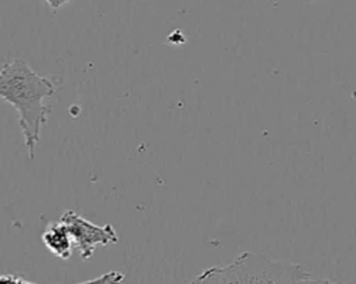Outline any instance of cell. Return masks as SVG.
I'll use <instances>...</instances> for the list:
<instances>
[{
    "label": "cell",
    "mask_w": 356,
    "mask_h": 284,
    "mask_svg": "<svg viewBox=\"0 0 356 284\" xmlns=\"http://www.w3.org/2000/svg\"><path fill=\"white\" fill-rule=\"evenodd\" d=\"M56 90L54 84L36 74L25 60L13 58L0 68V97L18 113V125L29 159L35 157L42 125L47 123L51 107L43 100Z\"/></svg>",
    "instance_id": "6da1fadb"
},
{
    "label": "cell",
    "mask_w": 356,
    "mask_h": 284,
    "mask_svg": "<svg viewBox=\"0 0 356 284\" xmlns=\"http://www.w3.org/2000/svg\"><path fill=\"white\" fill-rule=\"evenodd\" d=\"M309 277L303 265L243 252L229 265L204 269L189 284H302Z\"/></svg>",
    "instance_id": "7a4b0ae2"
},
{
    "label": "cell",
    "mask_w": 356,
    "mask_h": 284,
    "mask_svg": "<svg viewBox=\"0 0 356 284\" xmlns=\"http://www.w3.org/2000/svg\"><path fill=\"white\" fill-rule=\"evenodd\" d=\"M58 220L65 224L82 260L89 259L97 246L113 245L120 239L111 224L97 226L74 210L64 212Z\"/></svg>",
    "instance_id": "3957f363"
},
{
    "label": "cell",
    "mask_w": 356,
    "mask_h": 284,
    "mask_svg": "<svg viewBox=\"0 0 356 284\" xmlns=\"http://www.w3.org/2000/svg\"><path fill=\"white\" fill-rule=\"evenodd\" d=\"M42 241L49 252L63 260L70 259V256L72 255V249H75L65 224L60 220L47 224L46 230L42 234Z\"/></svg>",
    "instance_id": "277c9868"
},
{
    "label": "cell",
    "mask_w": 356,
    "mask_h": 284,
    "mask_svg": "<svg viewBox=\"0 0 356 284\" xmlns=\"http://www.w3.org/2000/svg\"><path fill=\"white\" fill-rule=\"evenodd\" d=\"M124 278L125 276L121 271L110 270L96 278H90V280L74 283V284H122ZM0 284H39V283L29 281L21 274H0Z\"/></svg>",
    "instance_id": "5b68a950"
},
{
    "label": "cell",
    "mask_w": 356,
    "mask_h": 284,
    "mask_svg": "<svg viewBox=\"0 0 356 284\" xmlns=\"http://www.w3.org/2000/svg\"><path fill=\"white\" fill-rule=\"evenodd\" d=\"M302 284H356L353 280H331V278H306Z\"/></svg>",
    "instance_id": "8992f818"
},
{
    "label": "cell",
    "mask_w": 356,
    "mask_h": 284,
    "mask_svg": "<svg viewBox=\"0 0 356 284\" xmlns=\"http://www.w3.org/2000/svg\"><path fill=\"white\" fill-rule=\"evenodd\" d=\"M44 1L50 6V8H51V10H54V11H56V10H58L60 7H63L64 4H67V3H68V1H71V0H44Z\"/></svg>",
    "instance_id": "52a82bcc"
},
{
    "label": "cell",
    "mask_w": 356,
    "mask_h": 284,
    "mask_svg": "<svg viewBox=\"0 0 356 284\" xmlns=\"http://www.w3.org/2000/svg\"><path fill=\"white\" fill-rule=\"evenodd\" d=\"M309 1H310V0H309Z\"/></svg>",
    "instance_id": "ba28073f"
}]
</instances>
